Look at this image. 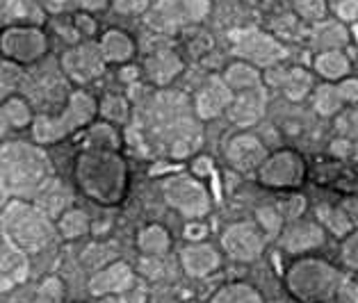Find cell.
Masks as SVG:
<instances>
[{
	"instance_id": "obj_37",
	"label": "cell",
	"mask_w": 358,
	"mask_h": 303,
	"mask_svg": "<svg viewBox=\"0 0 358 303\" xmlns=\"http://www.w3.org/2000/svg\"><path fill=\"white\" fill-rule=\"evenodd\" d=\"M317 216H320V221L324 223V226L334 232V235L338 237H345L352 232L354 228V223L352 219L347 216V212L343 210V207H331V205H322L317 207Z\"/></svg>"
},
{
	"instance_id": "obj_30",
	"label": "cell",
	"mask_w": 358,
	"mask_h": 303,
	"mask_svg": "<svg viewBox=\"0 0 358 303\" xmlns=\"http://www.w3.org/2000/svg\"><path fill=\"white\" fill-rule=\"evenodd\" d=\"M347 28L340 21H320L313 30V43L320 50H340L347 43Z\"/></svg>"
},
{
	"instance_id": "obj_39",
	"label": "cell",
	"mask_w": 358,
	"mask_h": 303,
	"mask_svg": "<svg viewBox=\"0 0 358 303\" xmlns=\"http://www.w3.org/2000/svg\"><path fill=\"white\" fill-rule=\"evenodd\" d=\"M294 12L299 14V19L303 21L320 23L327 19L329 7H327V0H296Z\"/></svg>"
},
{
	"instance_id": "obj_47",
	"label": "cell",
	"mask_w": 358,
	"mask_h": 303,
	"mask_svg": "<svg viewBox=\"0 0 358 303\" xmlns=\"http://www.w3.org/2000/svg\"><path fill=\"white\" fill-rule=\"evenodd\" d=\"M215 171V162H213V158H208V155H196L194 160H192V164H189V173L192 176H196V178H208L210 173Z\"/></svg>"
},
{
	"instance_id": "obj_7",
	"label": "cell",
	"mask_w": 358,
	"mask_h": 303,
	"mask_svg": "<svg viewBox=\"0 0 358 303\" xmlns=\"http://www.w3.org/2000/svg\"><path fill=\"white\" fill-rule=\"evenodd\" d=\"M162 196L169 207H173L187 221L203 219L210 212L213 198L206 183L192 173H173L162 183Z\"/></svg>"
},
{
	"instance_id": "obj_45",
	"label": "cell",
	"mask_w": 358,
	"mask_h": 303,
	"mask_svg": "<svg viewBox=\"0 0 358 303\" xmlns=\"http://www.w3.org/2000/svg\"><path fill=\"white\" fill-rule=\"evenodd\" d=\"M73 28H76V34L78 37H85L90 39L96 34V21L90 12H76L73 16Z\"/></svg>"
},
{
	"instance_id": "obj_35",
	"label": "cell",
	"mask_w": 358,
	"mask_h": 303,
	"mask_svg": "<svg viewBox=\"0 0 358 303\" xmlns=\"http://www.w3.org/2000/svg\"><path fill=\"white\" fill-rule=\"evenodd\" d=\"M121 146V135L117 128L108 124V121H99V124H90L85 137V149H110L119 151Z\"/></svg>"
},
{
	"instance_id": "obj_4",
	"label": "cell",
	"mask_w": 358,
	"mask_h": 303,
	"mask_svg": "<svg viewBox=\"0 0 358 303\" xmlns=\"http://www.w3.org/2000/svg\"><path fill=\"white\" fill-rule=\"evenodd\" d=\"M0 232L25 256L41 253L57 237L55 221L28 198H10L5 203L0 210Z\"/></svg>"
},
{
	"instance_id": "obj_9",
	"label": "cell",
	"mask_w": 358,
	"mask_h": 303,
	"mask_svg": "<svg viewBox=\"0 0 358 303\" xmlns=\"http://www.w3.org/2000/svg\"><path fill=\"white\" fill-rule=\"evenodd\" d=\"M50 48L48 34L43 32L41 25H7L0 30V55L7 62H14L19 66L37 64L39 59L46 57Z\"/></svg>"
},
{
	"instance_id": "obj_20",
	"label": "cell",
	"mask_w": 358,
	"mask_h": 303,
	"mask_svg": "<svg viewBox=\"0 0 358 303\" xmlns=\"http://www.w3.org/2000/svg\"><path fill=\"white\" fill-rule=\"evenodd\" d=\"M324 244V228L317 221L294 219L290 226L281 232V246L292 256H303L308 251Z\"/></svg>"
},
{
	"instance_id": "obj_33",
	"label": "cell",
	"mask_w": 358,
	"mask_h": 303,
	"mask_svg": "<svg viewBox=\"0 0 358 303\" xmlns=\"http://www.w3.org/2000/svg\"><path fill=\"white\" fill-rule=\"evenodd\" d=\"M46 14H66V12H103L110 7V0H37Z\"/></svg>"
},
{
	"instance_id": "obj_36",
	"label": "cell",
	"mask_w": 358,
	"mask_h": 303,
	"mask_svg": "<svg viewBox=\"0 0 358 303\" xmlns=\"http://www.w3.org/2000/svg\"><path fill=\"white\" fill-rule=\"evenodd\" d=\"M210 303H265V299L249 283H229L222 290H217Z\"/></svg>"
},
{
	"instance_id": "obj_13",
	"label": "cell",
	"mask_w": 358,
	"mask_h": 303,
	"mask_svg": "<svg viewBox=\"0 0 358 303\" xmlns=\"http://www.w3.org/2000/svg\"><path fill=\"white\" fill-rule=\"evenodd\" d=\"M256 173L260 185L274 189H287L301 185L306 167L301 155H296L294 151H278L274 155H267Z\"/></svg>"
},
{
	"instance_id": "obj_25",
	"label": "cell",
	"mask_w": 358,
	"mask_h": 303,
	"mask_svg": "<svg viewBox=\"0 0 358 303\" xmlns=\"http://www.w3.org/2000/svg\"><path fill=\"white\" fill-rule=\"evenodd\" d=\"M137 249L146 258H162L171 249V232L162 223H146L137 232Z\"/></svg>"
},
{
	"instance_id": "obj_19",
	"label": "cell",
	"mask_w": 358,
	"mask_h": 303,
	"mask_svg": "<svg viewBox=\"0 0 358 303\" xmlns=\"http://www.w3.org/2000/svg\"><path fill=\"white\" fill-rule=\"evenodd\" d=\"M180 267L189 279H206L222 267V253L208 242H189L180 251Z\"/></svg>"
},
{
	"instance_id": "obj_31",
	"label": "cell",
	"mask_w": 358,
	"mask_h": 303,
	"mask_svg": "<svg viewBox=\"0 0 358 303\" xmlns=\"http://www.w3.org/2000/svg\"><path fill=\"white\" fill-rule=\"evenodd\" d=\"M99 114L112 126H126L130 121V114H133V108H130V101L124 94H106L99 101Z\"/></svg>"
},
{
	"instance_id": "obj_2",
	"label": "cell",
	"mask_w": 358,
	"mask_h": 303,
	"mask_svg": "<svg viewBox=\"0 0 358 303\" xmlns=\"http://www.w3.org/2000/svg\"><path fill=\"white\" fill-rule=\"evenodd\" d=\"M73 176L78 189L99 205H119L128 192V164L119 151L83 149Z\"/></svg>"
},
{
	"instance_id": "obj_23",
	"label": "cell",
	"mask_w": 358,
	"mask_h": 303,
	"mask_svg": "<svg viewBox=\"0 0 358 303\" xmlns=\"http://www.w3.org/2000/svg\"><path fill=\"white\" fill-rule=\"evenodd\" d=\"M46 12L37 0H0V28L7 25H41Z\"/></svg>"
},
{
	"instance_id": "obj_50",
	"label": "cell",
	"mask_w": 358,
	"mask_h": 303,
	"mask_svg": "<svg viewBox=\"0 0 358 303\" xmlns=\"http://www.w3.org/2000/svg\"><path fill=\"white\" fill-rule=\"evenodd\" d=\"M10 198H12V196L7 194V189H5L3 185H0V210H3V207H5V203L10 201Z\"/></svg>"
},
{
	"instance_id": "obj_40",
	"label": "cell",
	"mask_w": 358,
	"mask_h": 303,
	"mask_svg": "<svg viewBox=\"0 0 358 303\" xmlns=\"http://www.w3.org/2000/svg\"><path fill=\"white\" fill-rule=\"evenodd\" d=\"M64 283L57 276H48L37 290V303H62L64 301Z\"/></svg>"
},
{
	"instance_id": "obj_16",
	"label": "cell",
	"mask_w": 358,
	"mask_h": 303,
	"mask_svg": "<svg viewBox=\"0 0 358 303\" xmlns=\"http://www.w3.org/2000/svg\"><path fill=\"white\" fill-rule=\"evenodd\" d=\"M226 160L240 173H253L258 171L260 164L267 158V149L263 140L253 133H238L233 135L226 144Z\"/></svg>"
},
{
	"instance_id": "obj_3",
	"label": "cell",
	"mask_w": 358,
	"mask_h": 303,
	"mask_svg": "<svg viewBox=\"0 0 358 303\" xmlns=\"http://www.w3.org/2000/svg\"><path fill=\"white\" fill-rule=\"evenodd\" d=\"M53 180V162L43 146L32 142H7L0 146V185L12 198L32 201Z\"/></svg>"
},
{
	"instance_id": "obj_5",
	"label": "cell",
	"mask_w": 358,
	"mask_h": 303,
	"mask_svg": "<svg viewBox=\"0 0 358 303\" xmlns=\"http://www.w3.org/2000/svg\"><path fill=\"white\" fill-rule=\"evenodd\" d=\"M96 114H99V101H96L90 91L76 89L66 96L64 108L57 114H34L32 121V142L39 146H53L57 142L66 140L76 130L94 124Z\"/></svg>"
},
{
	"instance_id": "obj_6",
	"label": "cell",
	"mask_w": 358,
	"mask_h": 303,
	"mask_svg": "<svg viewBox=\"0 0 358 303\" xmlns=\"http://www.w3.org/2000/svg\"><path fill=\"white\" fill-rule=\"evenodd\" d=\"M343 285V276L324 260H296L287 272V290L303 303H324Z\"/></svg>"
},
{
	"instance_id": "obj_44",
	"label": "cell",
	"mask_w": 358,
	"mask_h": 303,
	"mask_svg": "<svg viewBox=\"0 0 358 303\" xmlns=\"http://www.w3.org/2000/svg\"><path fill=\"white\" fill-rule=\"evenodd\" d=\"M336 89H338L340 98H343L345 105H347V103H349V105L358 103V77H352V75L343 77V80L336 82Z\"/></svg>"
},
{
	"instance_id": "obj_28",
	"label": "cell",
	"mask_w": 358,
	"mask_h": 303,
	"mask_svg": "<svg viewBox=\"0 0 358 303\" xmlns=\"http://www.w3.org/2000/svg\"><path fill=\"white\" fill-rule=\"evenodd\" d=\"M0 112L5 114L12 130H25V128H30L34 121L32 103L25 96H19V94H12V96H7L5 101H0Z\"/></svg>"
},
{
	"instance_id": "obj_21",
	"label": "cell",
	"mask_w": 358,
	"mask_h": 303,
	"mask_svg": "<svg viewBox=\"0 0 358 303\" xmlns=\"http://www.w3.org/2000/svg\"><path fill=\"white\" fill-rule=\"evenodd\" d=\"M28 272H30L28 256L21 253L19 249H14L3 237V232H0V292L23 283L28 279Z\"/></svg>"
},
{
	"instance_id": "obj_14",
	"label": "cell",
	"mask_w": 358,
	"mask_h": 303,
	"mask_svg": "<svg viewBox=\"0 0 358 303\" xmlns=\"http://www.w3.org/2000/svg\"><path fill=\"white\" fill-rule=\"evenodd\" d=\"M135 288V269L124 260H115V263L103 265L101 269L92 274L87 281V290L96 299H110L121 297Z\"/></svg>"
},
{
	"instance_id": "obj_8",
	"label": "cell",
	"mask_w": 358,
	"mask_h": 303,
	"mask_svg": "<svg viewBox=\"0 0 358 303\" xmlns=\"http://www.w3.org/2000/svg\"><path fill=\"white\" fill-rule=\"evenodd\" d=\"M210 7V0H151L144 23L155 32L169 34L208 19Z\"/></svg>"
},
{
	"instance_id": "obj_38",
	"label": "cell",
	"mask_w": 358,
	"mask_h": 303,
	"mask_svg": "<svg viewBox=\"0 0 358 303\" xmlns=\"http://www.w3.org/2000/svg\"><path fill=\"white\" fill-rule=\"evenodd\" d=\"M256 223L260 228H263L265 235H278V232L283 230V219L285 216L281 214V210L278 207H272V205H267V207H258L256 210Z\"/></svg>"
},
{
	"instance_id": "obj_27",
	"label": "cell",
	"mask_w": 358,
	"mask_h": 303,
	"mask_svg": "<svg viewBox=\"0 0 358 303\" xmlns=\"http://www.w3.org/2000/svg\"><path fill=\"white\" fill-rule=\"evenodd\" d=\"M34 203H37L43 212H46L50 219H57L59 214H62L66 207H71V194L66 192V189L59 185V180H50V183L41 189V192L32 198Z\"/></svg>"
},
{
	"instance_id": "obj_42",
	"label": "cell",
	"mask_w": 358,
	"mask_h": 303,
	"mask_svg": "<svg viewBox=\"0 0 358 303\" xmlns=\"http://www.w3.org/2000/svg\"><path fill=\"white\" fill-rule=\"evenodd\" d=\"M110 5L119 14L135 16V14H146V10L151 7V0H110Z\"/></svg>"
},
{
	"instance_id": "obj_34",
	"label": "cell",
	"mask_w": 358,
	"mask_h": 303,
	"mask_svg": "<svg viewBox=\"0 0 358 303\" xmlns=\"http://www.w3.org/2000/svg\"><path fill=\"white\" fill-rule=\"evenodd\" d=\"M313 108H315L320 117H327V119L343 112L345 103L336 89V82H324L313 89Z\"/></svg>"
},
{
	"instance_id": "obj_18",
	"label": "cell",
	"mask_w": 358,
	"mask_h": 303,
	"mask_svg": "<svg viewBox=\"0 0 358 303\" xmlns=\"http://www.w3.org/2000/svg\"><path fill=\"white\" fill-rule=\"evenodd\" d=\"M185 71V59L180 57L178 50L173 48H160L155 53L146 55L142 64V73L146 75V80L155 87H167L176 77Z\"/></svg>"
},
{
	"instance_id": "obj_17",
	"label": "cell",
	"mask_w": 358,
	"mask_h": 303,
	"mask_svg": "<svg viewBox=\"0 0 358 303\" xmlns=\"http://www.w3.org/2000/svg\"><path fill=\"white\" fill-rule=\"evenodd\" d=\"M265 108H267L265 84H258V87H251V89L235 91L231 105H229V110H226V114H229V119L235 126L251 128L263 119Z\"/></svg>"
},
{
	"instance_id": "obj_29",
	"label": "cell",
	"mask_w": 358,
	"mask_h": 303,
	"mask_svg": "<svg viewBox=\"0 0 358 303\" xmlns=\"http://www.w3.org/2000/svg\"><path fill=\"white\" fill-rule=\"evenodd\" d=\"M222 80L231 87V91H244V89H251V87H258L263 84V75H260L258 66H253L249 62H235L224 71Z\"/></svg>"
},
{
	"instance_id": "obj_1",
	"label": "cell",
	"mask_w": 358,
	"mask_h": 303,
	"mask_svg": "<svg viewBox=\"0 0 358 303\" xmlns=\"http://www.w3.org/2000/svg\"><path fill=\"white\" fill-rule=\"evenodd\" d=\"M142 130H148V142L155 144V149L173 160L189 158L203 142L199 117L178 91L162 89L148 101L146 128Z\"/></svg>"
},
{
	"instance_id": "obj_49",
	"label": "cell",
	"mask_w": 358,
	"mask_h": 303,
	"mask_svg": "<svg viewBox=\"0 0 358 303\" xmlns=\"http://www.w3.org/2000/svg\"><path fill=\"white\" fill-rule=\"evenodd\" d=\"M10 124H7V119H5V114H3V112H0V140H5V137H7V133H10Z\"/></svg>"
},
{
	"instance_id": "obj_41",
	"label": "cell",
	"mask_w": 358,
	"mask_h": 303,
	"mask_svg": "<svg viewBox=\"0 0 358 303\" xmlns=\"http://www.w3.org/2000/svg\"><path fill=\"white\" fill-rule=\"evenodd\" d=\"M327 7L340 23L358 21V0H327Z\"/></svg>"
},
{
	"instance_id": "obj_48",
	"label": "cell",
	"mask_w": 358,
	"mask_h": 303,
	"mask_svg": "<svg viewBox=\"0 0 358 303\" xmlns=\"http://www.w3.org/2000/svg\"><path fill=\"white\" fill-rule=\"evenodd\" d=\"M182 235H185L187 242H206L208 237V226L201 219H192L185 230H182Z\"/></svg>"
},
{
	"instance_id": "obj_10",
	"label": "cell",
	"mask_w": 358,
	"mask_h": 303,
	"mask_svg": "<svg viewBox=\"0 0 358 303\" xmlns=\"http://www.w3.org/2000/svg\"><path fill=\"white\" fill-rule=\"evenodd\" d=\"M231 46H233V53L238 55L242 62H249L253 66L269 68L276 62H281V59H285L287 55V50L281 41L258 28L231 32Z\"/></svg>"
},
{
	"instance_id": "obj_46",
	"label": "cell",
	"mask_w": 358,
	"mask_h": 303,
	"mask_svg": "<svg viewBox=\"0 0 358 303\" xmlns=\"http://www.w3.org/2000/svg\"><path fill=\"white\" fill-rule=\"evenodd\" d=\"M324 303H358V285L352 281H343L338 292Z\"/></svg>"
},
{
	"instance_id": "obj_12",
	"label": "cell",
	"mask_w": 358,
	"mask_h": 303,
	"mask_svg": "<svg viewBox=\"0 0 358 303\" xmlns=\"http://www.w3.org/2000/svg\"><path fill=\"white\" fill-rule=\"evenodd\" d=\"M267 244V235L256 221H238L231 223L222 232V249L235 263H256L263 256Z\"/></svg>"
},
{
	"instance_id": "obj_32",
	"label": "cell",
	"mask_w": 358,
	"mask_h": 303,
	"mask_svg": "<svg viewBox=\"0 0 358 303\" xmlns=\"http://www.w3.org/2000/svg\"><path fill=\"white\" fill-rule=\"evenodd\" d=\"M281 87H283V94L287 98L299 103V101L310 96L313 89H315V82H313V73L310 71L296 66V68H287Z\"/></svg>"
},
{
	"instance_id": "obj_11",
	"label": "cell",
	"mask_w": 358,
	"mask_h": 303,
	"mask_svg": "<svg viewBox=\"0 0 358 303\" xmlns=\"http://www.w3.org/2000/svg\"><path fill=\"white\" fill-rule=\"evenodd\" d=\"M106 59L101 55L99 41H80L64 50L62 57H59V68L62 73L76 84H90L94 80L106 73Z\"/></svg>"
},
{
	"instance_id": "obj_43",
	"label": "cell",
	"mask_w": 358,
	"mask_h": 303,
	"mask_svg": "<svg viewBox=\"0 0 358 303\" xmlns=\"http://www.w3.org/2000/svg\"><path fill=\"white\" fill-rule=\"evenodd\" d=\"M343 260L349 269H356L358 272V230L349 232L345 235V242H343Z\"/></svg>"
},
{
	"instance_id": "obj_22",
	"label": "cell",
	"mask_w": 358,
	"mask_h": 303,
	"mask_svg": "<svg viewBox=\"0 0 358 303\" xmlns=\"http://www.w3.org/2000/svg\"><path fill=\"white\" fill-rule=\"evenodd\" d=\"M99 48L101 55L106 59V64H117L124 66L133 62V57L137 53V43L130 37L126 30L110 28L99 37Z\"/></svg>"
},
{
	"instance_id": "obj_26",
	"label": "cell",
	"mask_w": 358,
	"mask_h": 303,
	"mask_svg": "<svg viewBox=\"0 0 358 303\" xmlns=\"http://www.w3.org/2000/svg\"><path fill=\"white\" fill-rule=\"evenodd\" d=\"M55 230H57V237H62V239H69V242L80 239L85 235H90L92 219L80 207H66L55 219Z\"/></svg>"
},
{
	"instance_id": "obj_15",
	"label": "cell",
	"mask_w": 358,
	"mask_h": 303,
	"mask_svg": "<svg viewBox=\"0 0 358 303\" xmlns=\"http://www.w3.org/2000/svg\"><path fill=\"white\" fill-rule=\"evenodd\" d=\"M231 101H233L231 87L222 80V75H210L199 87L194 98H192V110H194L199 121H213L229 110Z\"/></svg>"
},
{
	"instance_id": "obj_24",
	"label": "cell",
	"mask_w": 358,
	"mask_h": 303,
	"mask_svg": "<svg viewBox=\"0 0 358 303\" xmlns=\"http://www.w3.org/2000/svg\"><path fill=\"white\" fill-rule=\"evenodd\" d=\"M313 68L324 82H338L349 75L352 71V62L343 50H320L313 59Z\"/></svg>"
}]
</instances>
